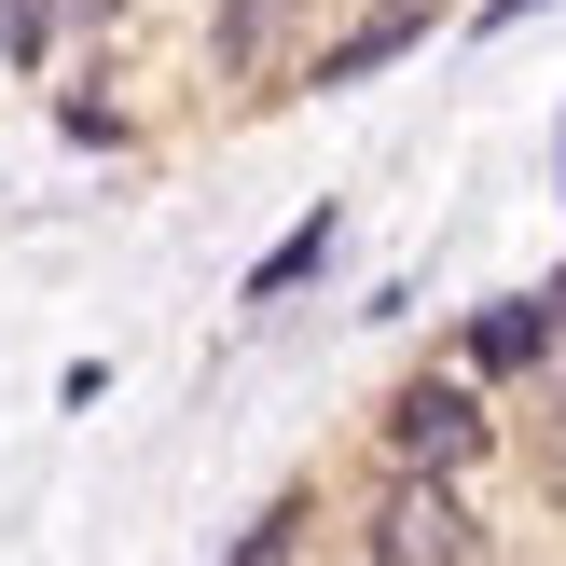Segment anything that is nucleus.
Wrapping results in <instances>:
<instances>
[{
  "instance_id": "obj_7",
  "label": "nucleus",
  "mask_w": 566,
  "mask_h": 566,
  "mask_svg": "<svg viewBox=\"0 0 566 566\" xmlns=\"http://www.w3.org/2000/svg\"><path fill=\"white\" fill-rule=\"evenodd\" d=\"M291 553H304V484H291V497H263V512H249V539L221 553V566H291Z\"/></svg>"
},
{
  "instance_id": "obj_1",
  "label": "nucleus",
  "mask_w": 566,
  "mask_h": 566,
  "mask_svg": "<svg viewBox=\"0 0 566 566\" xmlns=\"http://www.w3.org/2000/svg\"><path fill=\"white\" fill-rule=\"evenodd\" d=\"M374 442H387V470H429V484H470L484 470V442H497V415H484V374H401V401L374 415Z\"/></svg>"
},
{
  "instance_id": "obj_9",
  "label": "nucleus",
  "mask_w": 566,
  "mask_h": 566,
  "mask_svg": "<svg viewBox=\"0 0 566 566\" xmlns=\"http://www.w3.org/2000/svg\"><path fill=\"white\" fill-rule=\"evenodd\" d=\"M55 125H70V153H125V111H111V97H70Z\"/></svg>"
},
{
  "instance_id": "obj_3",
  "label": "nucleus",
  "mask_w": 566,
  "mask_h": 566,
  "mask_svg": "<svg viewBox=\"0 0 566 566\" xmlns=\"http://www.w3.org/2000/svg\"><path fill=\"white\" fill-rule=\"evenodd\" d=\"M415 42H429V0H374V14H359L346 42H318V55H304V97H346V83H374V70H401Z\"/></svg>"
},
{
  "instance_id": "obj_8",
  "label": "nucleus",
  "mask_w": 566,
  "mask_h": 566,
  "mask_svg": "<svg viewBox=\"0 0 566 566\" xmlns=\"http://www.w3.org/2000/svg\"><path fill=\"white\" fill-rule=\"evenodd\" d=\"M55 28H70V0H0V55H14V70H42Z\"/></svg>"
},
{
  "instance_id": "obj_5",
  "label": "nucleus",
  "mask_w": 566,
  "mask_h": 566,
  "mask_svg": "<svg viewBox=\"0 0 566 566\" xmlns=\"http://www.w3.org/2000/svg\"><path fill=\"white\" fill-rule=\"evenodd\" d=\"M291 28H304V0H221V14H208V70L221 83H263L276 55H291Z\"/></svg>"
},
{
  "instance_id": "obj_11",
  "label": "nucleus",
  "mask_w": 566,
  "mask_h": 566,
  "mask_svg": "<svg viewBox=\"0 0 566 566\" xmlns=\"http://www.w3.org/2000/svg\"><path fill=\"white\" fill-rule=\"evenodd\" d=\"M111 14H125V0H70V28H111Z\"/></svg>"
},
{
  "instance_id": "obj_10",
  "label": "nucleus",
  "mask_w": 566,
  "mask_h": 566,
  "mask_svg": "<svg viewBox=\"0 0 566 566\" xmlns=\"http://www.w3.org/2000/svg\"><path fill=\"white\" fill-rule=\"evenodd\" d=\"M525 14H553V0H484V14H470V28H525Z\"/></svg>"
},
{
  "instance_id": "obj_6",
  "label": "nucleus",
  "mask_w": 566,
  "mask_h": 566,
  "mask_svg": "<svg viewBox=\"0 0 566 566\" xmlns=\"http://www.w3.org/2000/svg\"><path fill=\"white\" fill-rule=\"evenodd\" d=\"M332 235H346V221H332V208H304V221H291V235H276V249H263V263H249V304H291V291H304V276H318V263H332Z\"/></svg>"
},
{
  "instance_id": "obj_2",
  "label": "nucleus",
  "mask_w": 566,
  "mask_h": 566,
  "mask_svg": "<svg viewBox=\"0 0 566 566\" xmlns=\"http://www.w3.org/2000/svg\"><path fill=\"white\" fill-rule=\"evenodd\" d=\"M374 566H484V512H470V484H429V470H387L374 497Z\"/></svg>"
},
{
  "instance_id": "obj_4",
  "label": "nucleus",
  "mask_w": 566,
  "mask_h": 566,
  "mask_svg": "<svg viewBox=\"0 0 566 566\" xmlns=\"http://www.w3.org/2000/svg\"><path fill=\"white\" fill-rule=\"evenodd\" d=\"M553 346H566V318H553V291H512V304H484V318L457 332V359H470V374H484V387H512V374H539Z\"/></svg>"
}]
</instances>
